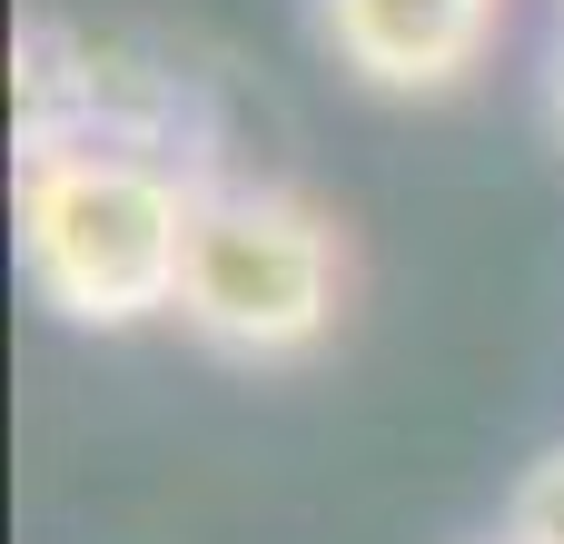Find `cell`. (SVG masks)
I'll use <instances>...</instances> for the list:
<instances>
[{
	"label": "cell",
	"instance_id": "1",
	"mask_svg": "<svg viewBox=\"0 0 564 544\" xmlns=\"http://www.w3.org/2000/svg\"><path fill=\"white\" fill-rule=\"evenodd\" d=\"M198 188H208V168L149 149V139L20 149V178H10L20 287L79 337H129V327L178 317Z\"/></svg>",
	"mask_w": 564,
	"mask_h": 544
},
{
	"label": "cell",
	"instance_id": "2",
	"mask_svg": "<svg viewBox=\"0 0 564 544\" xmlns=\"http://www.w3.org/2000/svg\"><path fill=\"white\" fill-rule=\"evenodd\" d=\"M357 307V248L337 208H317L288 178H218L198 188L188 228V278H178V337L218 367H307L337 347Z\"/></svg>",
	"mask_w": 564,
	"mask_h": 544
},
{
	"label": "cell",
	"instance_id": "3",
	"mask_svg": "<svg viewBox=\"0 0 564 544\" xmlns=\"http://www.w3.org/2000/svg\"><path fill=\"white\" fill-rule=\"evenodd\" d=\"M317 40L377 99H446L506 40V0H317Z\"/></svg>",
	"mask_w": 564,
	"mask_h": 544
},
{
	"label": "cell",
	"instance_id": "4",
	"mask_svg": "<svg viewBox=\"0 0 564 544\" xmlns=\"http://www.w3.org/2000/svg\"><path fill=\"white\" fill-rule=\"evenodd\" d=\"M506 544H564V446H545L516 496H506Z\"/></svg>",
	"mask_w": 564,
	"mask_h": 544
},
{
	"label": "cell",
	"instance_id": "5",
	"mask_svg": "<svg viewBox=\"0 0 564 544\" xmlns=\"http://www.w3.org/2000/svg\"><path fill=\"white\" fill-rule=\"evenodd\" d=\"M545 109H555V139H564V40H555V79H545Z\"/></svg>",
	"mask_w": 564,
	"mask_h": 544
},
{
	"label": "cell",
	"instance_id": "6",
	"mask_svg": "<svg viewBox=\"0 0 564 544\" xmlns=\"http://www.w3.org/2000/svg\"><path fill=\"white\" fill-rule=\"evenodd\" d=\"M496 544H506V535H496Z\"/></svg>",
	"mask_w": 564,
	"mask_h": 544
}]
</instances>
